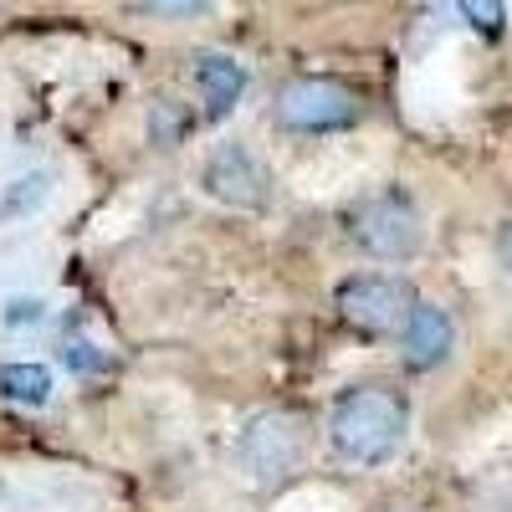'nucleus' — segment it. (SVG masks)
<instances>
[{"mask_svg":"<svg viewBox=\"0 0 512 512\" xmlns=\"http://www.w3.org/2000/svg\"><path fill=\"white\" fill-rule=\"evenodd\" d=\"M456 11L472 21L482 36H502V26H507V6H502V0H456Z\"/></svg>","mask_w":512,"mask_h":512,"instance_id":"obj_10","label":"nucleus"},{"mask_svg":"<svg viewBox=\"0 0 512 512\" xmlns=\"http://www.w3.org/2000/svg\"><path fill=\"white\" fill-rule=\"evenodd\" d=\"M241 466L251 482L262 487H282L297 466L308 461V420L292 410H262L246 420L241 431Z\"/></svg>","mask_w":512,"mask_h":512,"instance_id":"obj_2","label":"nucleus"},{"mask_svg":"<svg viewBox=\"0 0 512 512\" xmlns=\"http://www.w3.org/2000/svg\"><path fill=\"white\" fill-rule=\"evenodd\" d=\"M272 113L292 134H333L359 118V93L338 77H292L277 88Z\"/></svg>","mask_w":512,"mask_h":512,"instance_id":"obj_4","label":"nucleus"},{"mask_svg":"<svg viewBox=\"0 0 512 512\" xmlns=\"http://www.w3.org/2000/svg\"><path fill=\"white\" fill-rule=\"evenodd\" d=\"M349 236L379 256V262H405V256L420 246V216H415V205L395 190H384V195H369L354 205V216H349Z\"/></svg>","mask_w":512,"mask_h":512,"instance_id":"obj_5","label":"nucleus"},{"mask_svg":"<svg viewBox=\"0 0 512 512\" xmlns=\"http://www.w3.org/2000/svg\"><path fill=\"white\" fill-rule=\"evenodd\" d=\"M41 195H47V175H26V180H21V190H16L11 200H0V216H6V221H16L21 210H31Z\"/></svg>","mask_w":512,"mask_h":512,"instance_id":"obj_12","label":"nucleus"},{"mask_svg":"<svg viewBox=\"0 0 512 512\" xmlns=\"http://www.w3.org/2000/svg\"><path fill=\"white\" fill-rule=\"evenodd\" d=\"M451 344H456L451 318H446L436 303H415V313H410L405 328H400L405 364H410V369H436V364H446Z\"/></svg>","mask_w":512,"mask_h":512,"instance_id":"obj_7","label":"nucleus"},{"mask_svg":"<svg viewBox=\"0 0 512 512\" xmlns=\"http://www.w3.org/2000/svg\"><path fill=\"white\" fill-rule=\"evenodd\" d=\"M205 195H216L231 210H262L272 200V175L267 164L241 144H221L205 159Z\"/></svg>","mask_w":512,"mask_h":512,"instance_id":"obj_6","label":"nucleus"},{"mask_svg":"<svg viewBox=\"0 0 512 512\" xmlns=\"http://www.w3.org/2000/svg\"><path fill=\"white\" fill-rule=\"evenodd\" d=\"M144 16H159V21H190V16H205L210 0H134Z\"/></svg>","mask_w":512,"mask_h":512,"instance_id":"obj_11","label":"nucleus"},{"mask_svg":"<svg viewBox=\"0 0 512 512\" xmlns=\"http://www.w3.org/2000/svg\"><path fill=\"white\" fill-rule=\"evenodd\" d=\"M195 82H200V98H205V118H226L241 103L246 72L226 52H205V57H195Z\"/></svg>","mask_w":512,"mask_h":512,"instance_id":"obj_8","label":"nucleus"},{"mask_svg":"<svg viewBox=\"0 0 512 512\" xmlns=\"http://www.w3.org/2000/svg\"><path fill=\"white\" fill-rule=\"evenodd\" d=\"M405 431H410V405L390 384H359L328 415L333 451L354 466H384L405 446Z\"/></svg>","mask_w":512,"mask_h":512,"instance_id":"obj_1","label":"nucleus"},{"mask_svg":"<svg viewBox=\"0 0 512 512\" xmlns=\"http://www.w3.org/2000/svg\"><path fill=\"white\" fill-rule=\"evenodd\" d=\"M31 318H41V303H11V313H6V323H31Z\"/></svg>","mask_w":512,"mask_h":512,"instance_id":"obj_14","label":"nucleus"},{"mask_svg":"<svg viewBox=\"0 0 512 512\" xmlns=\"http://www.w3.org/2000/svg\"><path fill=\"white\" fill-rule=\"evenodd\" d=\"M67 364L77 374H88V369H103V359L93 354V344H67Z\"/></svg>","mask_w":512,"mask_h":512,"instance_id":"obj_13","label":"nucleus"},{"mask_svg":"<svg viewBox=\"0 0 512 512\" xmlns=\"http://www.w3.org/2000/svg\"><path fill=\"white\" fill-rule=\"evenodd\" d=\"M497 256H502V267L512 272V226H507V231L497 236Z\"/></svg>","mask_w":512,"mask_h":512,"instance_id":"obj_15","label":"nucleus"},{"mask_svg":"<svg viewBox=\"0 0 512 512\" xmlns=\"http://www.w3.org/2000/svg\"><path fill=\"white\" fill-rule=\"evenodd\" d=\"M0 400L47 405L52 400V369L47 364H0Z\"/></svg>","mask_w":512,"mask_h":512,"instance_id":"obj_9","label":"nucleus"},{"mask_svg":"<svg viewBox=\"0 0 512 512\" xmlns=\"http://www.w3.org/2000/svg\"><path fill=\"white\" fill-rule=\"evenodd\" d=\"M415 303H420L415 287L390 272H359L338 287V318L364 338H400Z\"/></svg>","mask_w":512,"mask_h":512,"instance_id":"obj_3","label":"nucleus"}]
</instances>
